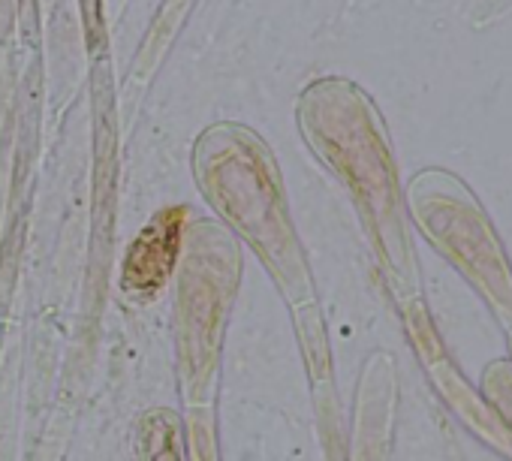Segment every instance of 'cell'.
I'll list each match as a JSON object with an SVG mask.
<instances>
[{"label":"cell","instance_id":"5","mask_svg":"<svg viewBox=\"0 0 512 461\" xmlns=\"http://www.w3.org/2000/svg\"><path fill=\"white\" fill-rule=\"evenodd\" d=\"M509 353H512V329H509Z\"/></svg>","mask_w":512,"mask_h":461},{"label":"cell","instance_id":"2","mask_svg":"<svg viewBox=\"0 0 512 461\" xmlns=\"http://www.w3.org/2000/svg\"><path fill=\"white\" fill-rule=\"evenodd\" d=\"M175 248H178V217L163 214L133 245V254H130L127 269H124L127 290H142V293L157 290L169 275V266L175 260Z\"/></svg>","mask_w":512,"mask_h":461},{"label":"cell","instance_id":"4","mask_svg":"<svg viewBox=\"0 0 512 461\" xmlns=\"http://www.w3.org/2000/svg\"><path fill=\"white\" fill-rule=\"evenodd\" d=\"M154 461H175V452H172V449H163V452H154Z\"/></svg>","mask_w":512,"mask_h":461},{"label":"cell","instance_id":"3","mask_svg":"<svg viewBox=\"0 0 512 461\" xmlns=\"http://www.w3.org/2000/svg\"><path fill=\"white\" fill-rule=\"evenodd\" d=\"M482 392L497 419L512 425V362H491L482 374Z\"/></svg>","mask_w":512,"mask_h":461},{"label":"cell","instance_id":"1","mask_svg":"<svg viewBox=\"0 0 512 461\" xmlns=\"http://www.w3.org/2000/svg\"><path fill=\"white\" fill-rule=\"evenodd\" d=\"M407 202L422 236L512 329V266L476 193L446 169H425L413 178Z\"/></svg>","mask_w":512,"mask_h":461}]
</instances>
